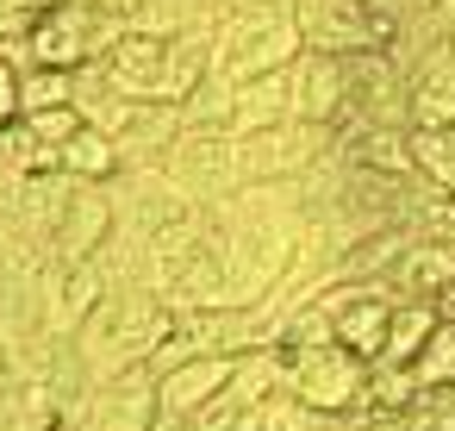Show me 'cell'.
Wrapping results in <instances>:
<instances>
[{
	"mask_svg": "<svg viewBox=\"0 0 455 431\" xmlns=\"http://www.w3.org/2000/svg\"><path fill=\"white\" fill-rule=\"evenodd\" d=\"M405 107H411V126H455V51L449 45H436L430 57L405 69Z\"/></svg>",
	"mask_w": 455,
	"mask_h": 431,
	"instance_id": "obj_14",
	"label": "cell"
},
{
	"mask_svg": "<svg viewBox=\"0 0 455 431\" xmlns=\"http://www.w3.org/2000/svg\"><path fill=\"white\" fill-rule=\"evenodd\" d=\"M287 119H299L293 63H287V69H268V76L237 82V119H231V138H243V132H268V126H287Z\"/></svg>",
	"mask_w": 455,
	"mask_h": 431,
	"instance_id": "obj_15",
	"label": "cell"
},
{
	"mask_svg": "<svg viewBox=\"0 0 455 431\" xmlns=\"http://www.w3.org/2000/svg\"><path fill=\"white\" fill-rule=\"evenodd\" d=\"M188 200H200V207H219L225 194H237L243 188V169H237V138L231 132H181L169 150H163V163H156Z\"/></svg>",
	"mask_w": 455,
	"mask_h": 431,
	"instance_id": "obj_5",
	"label": "cell"
},
{
	"mask_svg": "<svg viewBox=\"0 0 455 431\" xmlns=\"http://www.w3.org/2000/svg\"><path fill=\"white\" fill-rule=\"evenodd\" d=\"M449 51H455V20H449Z\"/></svg>",
	"mask_w": 455,
	"mask_h": 431,
	"instance_id": "obj_22",
	"label": "cell"
},
{
	"mask_svg": "<svg viewBox=\"0 0 455 431\" xmlns=\"http://www.w3.org/2000/svg\"><path fill=\"white\" fill-rule=\"evenodd\" d=\"M293 94H299V119L312 126H343L349 113V69L343 51H299L293 57Z\"/></svg>",
	"mask_w": 455,
	"mask_h": 431,
	"instance_id": "obj_10",
	"label": "cell"
},
{
	"mask_svg": "<svg viewBox=\"0 0 455 431\" xmlns=\"http://www.w3.org/2000/svg\"><path fill=\"white\" fill-rule=\"evenodd\" d=\"M100 63H107V76H113L119 94H132V101H175L169 94V76H175V45L169 38L132 26Z\"/></svg>",
	"mask_w": 455,
	"mask_h": 431,
	"instance_id": "obj_9",
	"label": "cell"
},
{
	"mask_svg": "<svg viewBox=\"0 0 455 431\" xmlns=\"http://www.w3.org/2000/svg\"><path fill=\"white\" fill-rule=\"evenodd\" d=\"M387 288H393V294H411V300H449V294H455V244H443V238H411L405 256L393 263Z\"/></svg>",
	"mask_w": 455,
	"mask_h": 431,
	"instance_id": "obj_13",
	"label": "cell"
},
{
	"mask_svg": "<svg viewBox=\"0 0 455 431\" xmlns=\"http://www.w3.org/2000/svg\"><path fill=\"white\" fill-rule=\"evenodd\" d=\"M405 144H411V169L424 182H436V188L455 182V126H411Z\"/></svg>",
	"mask_w": 455,
	"mask_h": 431,
	"instance_id": "obj_20",
	"label": "cell"
},
{
	"mask_svg": "<svg viewBox=\"0 0 455 431\" xmlns=\"http://www.w3.org/2000/svg\"><path fill=\"white\" fill-rule=\"evenodd\" d=\"M368 375H374V362L368 356H355L349 344H306V350H287V394L299 400V406H312V412H355L362 400H368Z\"/></svg>",
	"mask_w": 455,
	"mask_h": 431,
	"instance_id": "obj_4",
	"label": "cell"
},
{
	"mask_svg": "<svg viewBox=\"0 0 455 431\" xmlns=\"http://www.w3.org/2000/svg\"><path fill=\"white\" fill-rule=\"evenodd\" d=\"M231 119H237V82L212 69V76L181 101V126H194V132H231Z\"/></svg>",
	"mask_w": 455,
	"mask_h": 431,
	"instance_id": "obj_18",
	"label": "cell"
},
{
	"mask_svg": "<svg viewBox=\"0 0 455 431\" xmlns=\"http://www.w3.org/2000/svg\"><path fill=\"white\" fill-rule=\"evenodd\" d=\"M169 325H175V306H169L156 288H113V294L76 325L69 344L82 350L88 375L107 381V375H119V369L150 362L156 344L169 337Z\"/></svg>",
	"mask_w": 455,
	"mask_h": 431,
	"instance_id": "obj_1",
	"label": "cell"
},
{
	"mask_svg": "<svg viewBox=\"0 0 455 431\" xmlns=\"http://www.w3.org/2000/svg\"><path fill=\"white\" fill-rule=\"evenodd\" d=\"M331 144H337V126L287 119V126H268V132H243L237 138V169H243V182H293Z\"/></svg>",
	"mask_w": 455,
	"mask_h": 431,
	"instance_id": "obj_6",
	"label": "cell"
},
{
	"mask_svg": "<svg viewBox=\"0 0 455 431\" xmlns=\"http://www.w3.org/2000/svg\"><path fill=\"white\" fill-rule=\"evenodd\" d=\"M63 175H76V182H119L125 175V157H119L113 132H100V126L82 119V132L63 144Z\"/></svg>",
	"mask_w": 455,
	"mask_h": 431,
	"instance_id": "obj_16",
	"label": "cell"
},
{
	"mask_svg": "<svg viewBox=\"0 0 455 431\" xmlns=\"http://www.w3.org/2000/svg\"><path fill=\"white\" fill-rule=\"evenodd\" d=\"M436 319H443L436 300H411V294H399V300H393V325H387V350H380V362H411V356L424 350V337L436 331Z\"/></svg>",
	"mask_w": 455,
	"mask_h": 431,
	"instance_id": "obj_17",
	"label": "cell"
},
{
	"mask_svg": "<svg viewBox=\"0 0 455 431\" xmlns=\"http://www.w3.org/2000/svg\"><path fill=\"white\" fill-rule=\"evenodd\" d=\"M449 194H455V182H449Z\"/></svg>",
	"mask_w": 455,
	"mask_h": 431,
	"instance_id": "obj_23",
	"label": "cell"
},
{
	"mask_svg": "<svg viewBox=\"0 0 455 431\" xmlns=\"http://www.w3.org/2000/svg\"><path fill=\"white\" fill-rule=\"evenodd\" d=\"M132 32L125 7H88V0H44L26 32V63H51V69H82L100 63L119 38Z\"/></svg>",
	"mask_w": 455,
	"mask_h": 431,
	"instance_id": "obj_3",
	"label": "cell"
},
{
	"mask_svg": "<svg viewBox=\"0 0 455 431\" xmlns=\"http://www.w3.org/2000/svg\"><path fill=\"white\" fill-rule=\"evenodd\" d=\"M231 375H237V356H188V362L163 369V375H156L163 412H175V419H200L206 406L225 400Z\"/></svg>",
	"mask_w": 455,
	"mask_h": 431,
	"instance_id": "obj_11",
	"label": "cell"
},
{
	"mask_svg": "<svg viewBox=\"0 0 455 431\" xmlns=\"http://www.w3.org/2000/svg\"><path fill=\"white\" fill-rule=\"evenodd\" d=\"M113 225H119L113 182H69V200H63L57 232H51V256L57 263H88V256H100Z\"/></svg>",
	"mask_w": 455,
	"mask_h": 431,
	"instance_id": "obj_7",
	"label": "cell"
},
{
	"mask_svg": "<svg viewBox=\"0 0 455 431\" xmlns=\"http://www.w3.org/2000/svg\"><path fill=\"white\" fill-rule=\"evenodd\" d=\"M181 132H188L181 126V101H132L125 107V126L113 132V144H119L125 169H138V163H163V150Z\"/></svg>",
	"mask_w": 455,
	"mask_h": 431,
	"instance_id": "obj_12",
	"label": "cell"
},
{
	"mask_svg": "<svg viewBox=\"0 0 455 431\" xmlns=\"http://www.w3.org/2000/svg\"><path fill=\"white\" fill-rule=\"evenodd\" d=\"M26 101H20V57H0V132L20 126Z\"/></svg>",
	"mask_w": 455,
	"mask_h": 431,
	"instance_id": "obj_21",
	"label": "cell"
},
{
	"mask_svg": "<svg viewBox=\"0 0 455 431\" xmlns=\"http://www.w3.org/2000/svg\"><path fill=\"white\" fill-rule=\"evenodd\" d=\"M418 387H455V306H443L436 331L424 337V350L405 362Z\"/></svg>",
	"mask_w": 455,
	"mask_h": 431,
	"instance_id": "obj_19",
	"label": "cell"
},
{
	"mask_svg": "<svg viewBox=\"0 0 455 431\" xmlns=\"http://www.w3.org/2000/svg\"><path fill=\"white\" fill-rule=\"evenodd\" d=\"M163 419V394H156V369H119L94 387L88 400V431H150Z\"/></svg>",
	"mask_w": 455,
	"mask_h": 431,
	"instance_id": "obj_8",
	"label": "cell"
},
{
	"mask_svg": "<svg viewBox=\"0 0 455 431\" xmlns=\"http://www.w3.org/2000/svg\"><path fill=\"white\" fill-rule=\"evenodd\" d=\"M306 51V26L293 13V0H237L212 32V69L231 82L287 69Z\"/></svg>",
	"mask_w": 455,
	"mask_h": 431,
	"instance_id": "obj_2",
	"label": "cell"
}]
</instances>
